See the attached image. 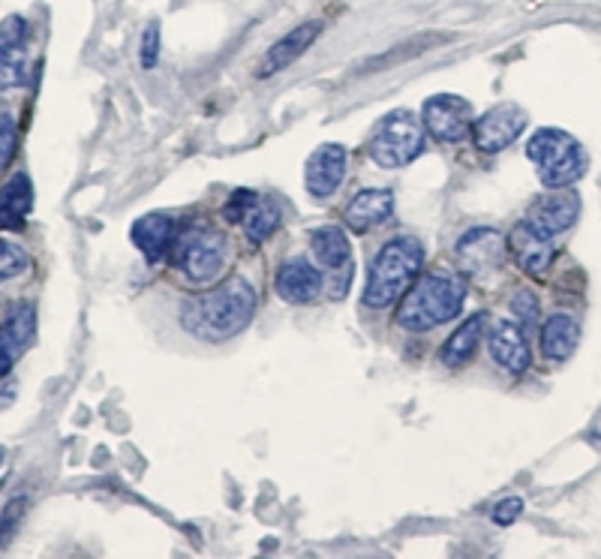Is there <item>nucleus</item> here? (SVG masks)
<instances>
[{
	"mask_svg": "<svg viewBox=\"0 0 601 559\" xmlns=\"http://www.w3.org/2000/svg\"><path fill=\"white\" fill-rule=\"evenodd\" d=\"M256 313V289L244 277H229L199 298H190L181 310V326L199 340L222 343L250 326Z\"/></svg>",
	"mask_w": 601,
	"mask_h": 559,
	"instance_id": "obj_1",
	"label": "nucleus"
},
{
	"mask_svg": "<svg viewBox=\"0 0 601 559\" xmlns=\"http://www.w3.org/2000/svg\"><path fill=\"white\" fill-rule=\"evenodd\" d=\"M466 283L460 274L431 271L421 277L412 292H406L404 304L397 307V326L406 331H427L433 326L451 322L463 310Z\"/></svg>",
	"mask_w": 601,
	"mask_h": 559,
	"instance_id": "obj_2",
	"label": "nucleus"
},
{
	"mask_svg": "<svg viewBox=\"0 0 601 559\" xmlns=\"http://www.w3.org/2000/svg\"><path fill=\"white\" fill-rule=\"evenodd\" d=\"M424 265V247L415 238H394L380 250V256L370 265L365 287L367 307H388L394 301H400L412 287L415 274Z\"/></svg>",
	"mask_w": 601,
	"mask_h": 559,
	"instance_id": "obj_3",
	"label": "nucleus"
},
{
	"mask_svg": "<svg viewBox=\"0 0 601 559\" xmlns=\"http://www.w3.org/2000/svg\"><path fill=\"white\" fill-rule=\"evenodd\" d=\"M526 156L533 160L548 190H562L580 181L589 163L584 144L565 130H538L526 144Z\"/></svg>",
	"mask_w": 601,
	"mask_h": 559,
	"instance_id": "obj_4",
	"label": "nucleus"
},
{
	"mask_svg": "<svg viewBox=\"0 0 601 559\" xmlns=\"http://www.w3.org/2000/svg\"><path fill=\"white\" fill-rule=\"evenodd\" d=\"M421 148H424V120L406 109L382 117L370 136V156L385 169H400L412 163L421 154Z\"/></svg>",
	"mask_w": 601,
	"mask_h": 559,
	"instance_id": "obj_5",
	"label": "nucleus"
},
{
	"mask_svg": "<svg viewBox=\"0 0 601 559\" xmlns=\"http://www.w3.org/2000/svg\"><path fill=\"white\" fill-rule=\"evenodd\" d=\"M175 262L190 283L208 287L220 277L222 265H226V238L214 229H196V232L183 234L175 247Z\"/></svg>",
	"mask_w": 601,
	"mask_h": 559,
	"instance_id": "obj_6",
	"label": "nucleus"
},
{
	"mask_svg": "<svg viewBox=\"0 0 601 559\" xmlns=\"http://www.w3.org/2000/svg\"><path fill=\"white\" fill-rule=\"evenodd\" d=\"M421 120H424V130L433 132L439 142H460L470 132L472 105L470 100L455 93H439L424 103Z\"/></svg>",
	"mask_w": 601,
	"mask_h": 559,
	"instance_id": "obj_7",
	"label": "nucleus"
},
{
	"mask_svg": "<svg viewBox=\"0 0 601 559\" xmlns=\"http://www.w3.org/2000/svg\"><path fill=\"white\" fill-rule=\"evenodd\" d=\"M458 262L460 268L472 277H487L494 274L506 259V238L497 229H470L458 241Z\"/></svg>",
	"mask_w": 601,
	"mask_h": 559,
	"instance_id": "obj_8",
	"label": "nucleus"
},
{
	"mask_svg": "<svg viewBox=\"0 0 601 559\" xmlns=\"http://www.w3.org/2000/svg\"><path fill=\"white\" fill-rule=\"evenodd\" d=\"M526 127V112L517 105H497L487 115H482L472 127V142L484 154H497L509 148Z\"/></svg>",
	"mask_w": 601,
	"mask_h": 559,
	"instance_id": "obj_9",
	"label": "nucleus"
},
{
	"mask_svg": "<svg viewBox=\"0 0 601 559\" xmlns=\"http://www.w3.org/2000/svg\"><path fill=\"white\" fill-rule=\"evenodd\" d=\"M580 214V199L575 190L562 187V190H550L548 195H541L536 205L526 214V223L536 229V232L557 238L565 229H572Z\"/></svg>",
	"mask_w": 601,
	"mask_h": 559,
	"instance_id": "obj_10",
	"label": "nucleus"
},
{
	"mask_svg": "<svg viewBox=\"0 0 601 559\" xmlns=\"http://www.w3.org/2000/svg\"><path fill=\"white\" fill-rule=\"evenodd\" d=\"M27 73V22L10 15L0 22V88H18Z\"/></svg>",
	"mask_w": 601,
	"mask_h": 559,
	"instance_id": "obj_11",
	"label": "nucleus"
},
{
	"mask_svg": "<svg viewBox=\"0 0 601 559\" xmlns=\"http://www.w3.org/2000/svg\"><path fill=\"white\" fill-rule=\"evenodd\" d=\"M343 175H346V148L341 144H322L316 148L314 156L307 160V193L314 199H328L341 190Z\"/></svg>",
	"mask_w": 601,
	"mask_h": 559,
	"instance_id": "obj_12",
	"label": "nucleus"
},
{
	"mask_svg": "<svg viewBox=\"0 0 601 559\" xmlns=\"http://www.w3.org/2000/svg\"><path fill=\"white\" fill-rule=\"evenodd\" d=\"M550 241H553V238L536 232L529 223L523 220L514 226V232H511L509 238L511 256H514V262H517L529 277H545L550 262H553V244H550Z\"/></svg>",
	"mask_w": 601,
	"mask_h": 559,
	"instance_id": "obj_13",
	"label": "nucleus"
},
{
	"mask_svg": "<svg viewBox=\"0 0 601 559\" xmlns=\"http://www.w3.org/2000/svg\"><path fill=\"white\" fill-rule=\"evenodd\" d=\"M319 34H322V22H304V25H298L295 30H289L286 37L277 39L274 46L265 52V58H261L259 78L277 76V73H283L286 66L295 64L300 54L314 46Z\"/></svg>",
	"mask_w": 601,
	"mask_h": 559,
	"instance_id": "obj_14",
	"label": "nucleus"
},
{
	"mask_svg": "<svg viewBox=\"0 0 601 559\" xmlns=\"http://www.w3.org/2000/svg\"><path fill=\"white\" fill-rule=\"evenodd\" d=\"M277 295L289 304H314L322 292V274L304 256L286 259L277 271Z\"/></svg>",
	"mask_w": 601,
	"mask_h": 559,
	"instance_id": "obj_15",
	"label": "nucleus"
},
{
	"mask_svg": "<svg viewBox=\"0 0 601 559\" xmlns=\"http://www.w3.org/2000/svg\"><path fill=\"white\" fill-rule=\"evenodd\" d=\"M490 355L502 370L509 373H523L529 367V346H526V338L517 326L511 322H499L490 334Z\"/></svg>",
	"mask_w": 601,
	"mask_h": 559,
	"instance_id": "obj_16",
	"label": "nucleus"
},
{
	"mask_svg": "<svg viewBox=\"0 0 601 559\" xmlns=\"http://www.w3.org/2000/svg\"><path fill=\"white\" fill-rule=\"evenodd\" d=\"M394 211L392 190H365L349 202L346 208V226L353 232H367L373 226H380L382 220H388V214Z\"/></svg>",
	"mask_w": 601,
	"mask_h": 559,
	"instance_id": "obj_17",
	"label": "nucleus"
},
{
	"mask_svg": "<svg viewBox=\"0 0 601 559\" xmlns=\"http://www.w3.org/2000/svg\"><path fill=\"white\" fill-rule=\"evenodd\" d=\"M34 208V187L27 175H13L0 187V232L3 229H22L27 214Z\"/></svg>",
	"mask_w": 601,
	"mask_h": 559,
	"instance_id": "obj_18",
	"label": "nucleus"
},
{
	"mask_svg": "<svg viewBox=\"0 0 601 559\" xmlns=\"http://www.w3.org/2000/svg\"><path fill=\"white\" fill-rule=\"evenodd\" d=\"M175 223L169 214H144L142 220L132 223V244L142 250L148 259H159L171 244Z\"/></svg>",
	"mask_w": 601,
	"mask_h": 559,
	"instance_id": "obj_19",
	"label": "nucleus"
},
{
	"mask_svg": "<svg viewBox=\"0 0 601 559\" xmlns=\"http://www.w3.org/2000/svg\"><path fill=\"white\" fill-rule=\"evenodd\" d=\"M484 326H487V313H475V316H470V319H466V322H463L451 338L445 340L443 365L445 367L466 365L472 355H475V350H478V343H482Z\"/></svg>",
	"mask_w": 601,
	"mask_h": 559,
	"instance_id": "obj_20",
	"label": "nucleus"
},
{
	"mask_svg": "<svg viewBox=\"0 0 601 559\" xmlns=\"http://www.w3.org/2000/svg\"><path fill=\"white\" fill-rule=\"evenodd\" d=\"M577 340H580V328H577V322L568 313L550 316L545 328H541V350L553 361H565L577 350Z\"/></svg>",
	"mask_w": 601,
	"mask_h": 559,
	"instance_id": "obj_21",
	"label": "nucleus"
},
{
	"mask_svg": "<svg viewBox=\"0 0 601 559\" xmlns=\"http://www.w3.org/2000/svg\"><path fill=\"white\" fill-rule=\"evenodd\" d=\"M310 247H314L316 262L322 268H341L349 262V238L337 226H322L310 234Z\"/></svg>",
	"mask_w": 601,
	"mask_h": 559,
	"instance_id": "obj_22",
	"label": "nucleus"
},
{
	"mask_svg": "<svg viewBox=\"0 0 601 559\" xmlns=\"http://www.w3.org/2000/svg\"><path fill=\"white\" fill-rule=\"evenodd\" d=\"M34 326H37V313L30 304L13 307V313L0 326V346H7L10 352H22L34 338Z\"/></svg>",
	"mask_w": 601,
	"mask_h": 559,
	"instance_id": "obj_23",
	"label": "nucleus"
},
{
	"mask_svg": "<svg viewBox=\"0 0 601 559\" xmlns=\"http://www.w3.org/2000/svg\"><path fill=\"white\" fill-rule=\"evenodd\" d=\"M244 232L253 244H261L265 238H271L277 232V226H280V208H277L274 202H253L250 211L244 214Z\"/></svg>",
	"mask_w": 601,
	"mask_h": 559,
	"instance_id": "obj_24",
	"label": "nucleus"
},
{
	"mask_svg": "<svg viewBox=\"0 0 601 559\" xmlns=\"http://www.w3.org/2000/svg\"><path fill=\"white\" fill-rule=\"evenodd\" d=\"M27 499L25 496H15L13 503H7L3 514H0V547H7L13 542L18 530H22V521H25Z\"/></svg>",
	"mask_w": 601,
	"mask_h": 559,
	"instance_id": "obj_25",
	"label": "nucleus"
},
{
	"mask_svg": "<svg viewBox=\"0 0 601 559\" xmlns=\"http://www.w3.org/2000/svg\"><path fill=\"white\" fill-rule=\"evenodd\" d=\"M27 268V256L25 250L13 244V241H3L0 238V283H7V280H13L18 274Z\"/></svg>",
	"mask_w": 601,
	"mask_h": 559,
	"instance_id": "obj_26",
	"label": "nucleus"
},
{
	"mask_svg": "<svg viewBox=\"0 0 601 559\" xmlns=\"http://www.w3.org/2000/svg\"><path fill=\"white\" fill-rule=\"evenodd\" d=\"M511 313L521 319V326H533L538 319V301L536 295L529 292V289H521V292H514V298H511Z\"/></svg>",
	"mask_w": 601,
	"mask_h": 559,
	"instance_id": "obj_27",
	"label": "nucleus"
},
{
	"mask_svg": "<svg viewBox=\"0 0 601 559\" xmlns=\"http://www.w3.org/2000/svg\"><path fill=\"white\" fill-rule=\"evenodd\" d=\"M15 142H18L15 120L10 115H0V169L10 166V160L15 154Z\"/></svg>",
	"mask_w": 601,
	"mask_h": 559,
	"instance_id": "obj_28",
	"label": "nucleus"
},
{
	"mask_svg": "<svg viewBox=\"0 0 601 559\" xmlns=\"http://www.w3.org/2000/svg\"><path fill=\"white\" fill-rule=\"evenodd\" d=\"M142 66L144 69H151V66H157L159 61V25L157 22H151V25L144 27V37H142Z\"/></svg>",
	"mask_w": 601,
	"mask_h": 559,
	"instance_id": "obj_29",
	"label": "nucleus"
},
{
	"mask_svg": "<svg viewBox=\"0 0 601 559\" xmlns=\"http://www.w3.org/2000/svg\"><path fill=\"white\" fill-rule=\"evenodd\" d=\"M521 511H523L521 496H506V499L494 508V523H497V526H509V523H514L517 518H521Z\"/></svg>",
	"mask_w": 601,
	"mask_h": 559,
	"instance_id": "obj_30",
	"label": "nucleus"
},
{
	"mask_svg": "<svg viewBox=\"0 0 601 559\" xmlns=\"http://www.w3.org/2000/svg\"><path fill=\"white\" fill-rule=\"evenodd\" d=\"M259 195L256 193H250V190H238L235 195H232V202H229V208H226V217L232 223H241L244 220V214L250 211V205L256 202Z\"/></svg>",
	"mask_w": 601,
	"mask_h": 559,
	"instance_id": "obj_31",
	"label": "nucleus"
},
{
	"mask_svg": "<svg viewBox=\"0 0 601 559\" xmlns=\"http://www.w3.org/2000/svg\"><path fill=\"white\" fill-rule=\"evenodd\" d=\"M10 367H13V352L7 350V346H0V379L10 373Z\"/></svg>",
	"mask_w": 601,
	"mask_h": 559,
	"instance_id": "obj_32",
	"label": "nucleus"
},
{
	"mask_svg": "<svg viewBox=\"0 0 601 559\" xmlns=\"http://www.w3.org/2000/svg\"><path fill=\"white\" fill-rule=\"evenodd\" d=\"M0 463H3V448H0Z\"/></svg>",
	"mask_w": 601,
	"mask_h": 559,
	"instance_id": "obj_33",
	"label": "nucleus"
}]
</instances>
